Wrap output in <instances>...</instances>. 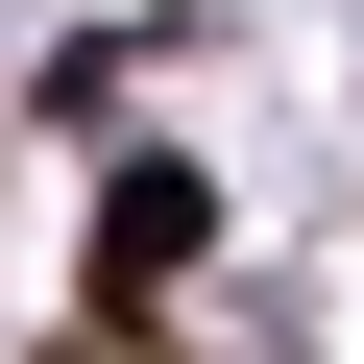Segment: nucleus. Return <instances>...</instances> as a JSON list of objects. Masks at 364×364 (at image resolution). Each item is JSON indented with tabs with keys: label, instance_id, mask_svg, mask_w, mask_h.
Instances as JSON below:
<instances>
[{
	"label": "nucleus",
	"instance_id": "obj_1",
	"mask_svg": "<svg viewBox=\"0 0 364 364\" xmlns=\"http://www.w3.org/2000/svg\"><path fill=\"white\" fill-rule=\"evenodd\" d=\"M219 243V195H195V170H122V195H97V291H146V267H195Z\"/></svg>",
	"mask_w": 364,
	"mask_h": 364
}]
</instances>
